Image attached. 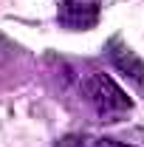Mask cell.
Here are the masks:
<instances>
[{"label":"cell","mask_w":144,"mask_h":147,"mask_svg":"<svg viewBox=\"0 0 144 147\" xmlns=\"http://www.w3.org/2000/svg\"><path fill=\"white\" fill-rule=\"evenodd\" d=\"M57 17L65 28H93L99 23V6L82 0H62Z\"/></svg>","instance_id":"cell-3"},{"label":"cell","mask_w":144,"mask_h":147,"mask_svg":"<svg viewBox=\"0 0 144 147\" xmlns=\"http://www.w3.org/2000/svg\"><path fill=\"white\" fill-rule=\"evenodd\" d=\"M82 91L88 96V102L93 105V110H96L105 122H119V119L127 116L130 108H133L130 96H127L110 76H105V74H99V71H90L88 76H85Z\"/></svg>","instance_id":"cell-1"},{"label":"cell","mask_w":144,"mask_h":147,"mask_svg":"<svg viewBox=\"0 0 144 147\" xmlns=\"http://www.w3.org/2000/svg\"><path fill=\"white\" fill-rule=\"evenodd\" d=\"M57 147H130V144H119L113 139H93V136H65Z\"/></svg>","instance_id":"cell-4"},{"label":"cell","mask_w":144,"mask_h":147,"mask_svg":"<svg viewBox=\"0 0 144 147\" xmlns=\"http://www.w3.org/2000/svg\"><path fill=\"white\" fill-rule=\"evenodd\" d=\"M110 62L124 74L136 88L144 91V59L136 54L130 45H124L122 40H113V42H110Z\"/></svg>","instance_id":"cell-2"}]
</instances>
